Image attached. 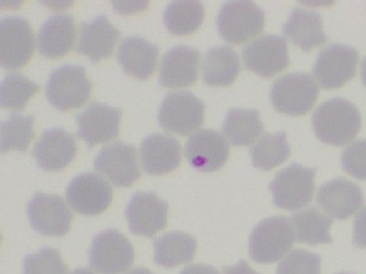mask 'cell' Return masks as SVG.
Returning <instances> with one entry per match:
<instances>
[{
  "mask_svg": "<svg viewBox=\"0 0 366 274\" xmlns=\"http://www.w3.org/2000/svg\"><path fill=\"white\" fill-rule=\"evenodd\" d=\"M312 126L321 142L342 146L361 130L362 116L355 104L343 98H333L318 106L312 116Z\"/></svg>",
  "mask_w": 366,
  "mask_h": 274,
  "instance_id": "cell-1",
  "label": "cell"
},
{
  "mask_svg": "<svg viewBox=\"0 0 366 274\" xmlns=\"http://www.w3.org/2000/svg\"><path fill=\"white\" fill-rule=\"evenodd\" d=\"M93 83L79 65L64 64L52 71L46 83V93L50 103L60 111H69L83 106L91 96Z\"/></svg>",
  "mask_w": 366,
  "mask_h": 274,
  "instance_id": "cell-2",
  "label": "cell"
},
{
  "mask_svg": "<svg viewBox=\"0 0 366 274\" xmlns=\"http://www.w3.org/2000/svg\"><path fill=\"white\" fill-rule=\"evenodd\" d=\"M295 234L288 218H267L253 228L249 241L251 258L257 263H274L292 248Z\"/></svg>",
  "mask_w": 366,
  "mask_h": 274,
  "instance_id": "cell-3",
  "label": "cell"
},
{
  "mask_svg": "<svg viewBox=\"0 0 366 274\" xmlns=\"http://www.w3.org/2000/svg\"><path fill=\"white\" fill-rule=\"evenodd\" d=\"M264 24V11L251 1H227L217 17L219 34L231 44H243L255 38Z\"/></svg>",
  "mask_w": 366,
  "mask_h": 274,
  "instance_id": "cell-4",
  "label": "cell"
},
{
  "mask_svg": "<svg viewBox=\"0 0 366 274\" xmlns=\"http://www.w3.org/2000/svg\"><path fill=\"white\" fill-rule=\"evenodd\" d=\"M319 95V88L310 73H292L278 78L272 86L274 109L288 116L308 113Z\"/></svg>",
  "mask_w": 366,
  "mask_h": 274,
  "instance_id": "cell-5",
  "label": "cell"
},
{
  "mask_svg": "<svg viewBox=\"0 0 366 274\" xmlns=\"http://www.w3.org/2000/svg\"><path fill=\"white\" fill-rule=\"evenodd\" d=\"M315 176V169L298 163L280 171L269 185L274 206L294 212L310 204L314 196Z\"/></svg>",
  "mask_w": 366,
  "mask_h": 274,
  "instance_id": "cell-6",
  "label": "cell"
},
{
  "mask_svg": "<svg viewBox=\"0 0 366 274\" xmlns=\"http://www.w3.org/2000/svg\"><path fill=\"white\" fill-rule=\"evenodd\" d=\"M204 104L188 91L169 93L163 99L157 113L161 128L167 132L187 135L204 123Z\"/></svg>",
  "mask_w": 366,
  "mask_h": 274,
  "instance_id": "cell-7",
  "label": "cell"
},
{
  "mask_svg": "<svg viewBox=\"0 0 366 274\" xmlns=\"http://www.w3.org/2000/svg\"><path fill=\"white\" fill-rule=\"evenodd\" d=\"M134 261V246L122 233L106 230L94 237L89 249V265L96 271L102 274H122Z\"/></svg>",
  "mask_w": 366,
  "mask_h": 274,
  "instance_id": "cell-8",
  "label": "cell"
},
{
  "mask_svg": "<svg viewBox=\"0 0 366 274\" xmlns=\"http://www.w3.org/2000/svg\"><path fill=\"white\" fill-rule=\"evenodd\" d=\"M34 51V31L28 20L6 16L0 20V64L6 69H18L31 59Z\"/></svg>",
  "mask_w": 366,
  "mask_h": 274,
  "instance_id": "cell-9",
  "label": "cell"
},
{
  "mask_svg": "<svg viewBox=\"0 0 366 274\" xmlns=\"http://www.w3.org/2000/svg\"><path fill=\"white\" fill-rule=\"evenodd\" d=\"M30 224L44 236L62 237L71 228L73 214L61 196L38 192L26 206Z\"/></svg>",
  "mask_w": 366,
  "mask_h": 274,
  "instance_id": "cell-10",
  "label": "cell"
},
{
  "mask_svg": "<svg viewBox=\"0 0 366 274\" xmlns=\"http://www.w3.org/2000/svg\"><path fill=\"white\" fill-rule=\"evenodd\" d=\"M359 53L347 45H329L319 53L314 75L321 88L338 89L351 81L357 73Z\"/></svg>",
  "mask_w": 366,
  "mask_h": 274,
  "instance_id": "cell-11",
  "label": "cell"
},
{
  "mask_svg": "<svg viewBox=\"0 0 366 274\" xmlns=\"http://www.w3.org/2000/svg\"><path fill=\"white\" fill-rule=\"evenodd\" d=\"M66 199L75 212L84 216H95L107 210L112 203V189L102 176L81 173L67 186Z\"/></svg>",
  "mask_w": 366,
  "mask_h": 274,
  "instance_id": "cell-12",
  "label": "cell"
},
{
  "mask_svg": "<svg viewBox=\"0 0 366 274\" xmlns=\"http://www.w3.org/2000/svg\"><path fill=\"white\" fill-rule=\"evenodd\" d=\"M242 57L249 71L265 78L277 75L290 64L286 39L274 34L261 36L247 44Z\"/></svg>",
  "mask_w": 366,
  "mask_h": 274,
  "instance_id": "cell-13",
  "label": "cell"
},
{
  "mask_svg": "<svg viewBox=\"0 0 366 274\" xmlns=\"http://www.w3.org/2000/svg\"><path fill=\"white\" fill-rule=\"evenodd\" d=\"M169 204L153 192L138 191L129 201L126 218L131 234L154 236L164 230L167 223Z\"/></svg>",
  "mask_w": 366,
  "mask_h": 274,
  "instance_id": "cell-14",
  "label": "cell"
},
{
  "mask_svg": "<svg viewBox=\"0 0 366 274\" xmlns=\"http://www.w3.org/2000/svg\"><path fill=\"white\" fill-rule=\"evenodd\" d=\"M94 167L117 187H130L140 177L136 147L119 141L100 149Z\"/></svg>",
  "mask_w": 366,
  "mask_h": 274,
  "instance_id": "cell-15",
  "label": "cell"
},
{
  "mask_svg": "<svg viewBox=\"0 0 366 274\" xmlns=\"http://www.w3.org/2000/svg\"><path fill=\"white\" fill-rule=\"evenodd\" d=\"M228 142L222 133L206 128L194 133L185 145V156L193 168L202 173L219 171L229 157Z\"/></svg>",
  "mask_w": 366,
  "mask_h": 274,
  "instance_id": "cell-16",
  "label": "cell"
},
{
  "mask_svg": "<svg viewBox=\"0 0 366 274\" xmlns=\"http://www.w3.org/2000/svg\"><path fill=\"white\" fill-rule=\"evenodd\" d=\"M77 135L89 147L114 140L119 134L122 110L105 103L92 102L84 111L75 116Z\"/></svg>",
  "mask_w": 366,
  "mask_h": 274,
  "instance_id": "cell-17",
  "label": "cell"
},
{
  "mask_svg": "<svg viewBox=\"0 0 366 274\" xmlns=\"http://www.w3.org/2000/svg\"><path fill=\"white\" fill-rule=\"evenodd\" d=\"M34 156L43 171H62L76 156L74 136L61 128L44 131L34 145Z\"/></svg>",
  "mask_w": 366,
  "mask_h": 274,
  "instance_id": "cell-18",
  "label": "cell"
},
{
  "mask_svg": "<svg viewBox=\"0 0 366 274\" xmlns=\"http://www.w3.org/2000/svg\"><path fill=\"white\" fill-rule=\"evenodd\" d=\"M200 53L188 45H177L163 55L159 65V85L167 88L189 87L195 83Z\"/></svg>",
  "mask_w": 366,
  "mask_h": 274,
  "instance_id": "cell-19",
  "label": "cell"
},
{
  "mask_svg": "<svg viewBox=\"0 0 366 274\" xmlns=\"http://www.w3.org/2000/svg\"><path fill=\"white\" fill-rule=\"evenodd\" d=\"M317 202L321 208L337 220H347L363 206L361 188L355 182L339 178L319 188Z\"/></svg>",
  "mask_w": 366,
  "mask_h": 274,
  "instance_id": "cell-20",
  "label": "cell"
},
{
  "mask_svg": "<svg viewBox=\"0 0 366 274\" xmlns=\"http://www.w3.org/2000/svg\"><path fill=\"white\" fill-rule=\"evenodd\" d=\"M181 144L175 137L163 133H153L140 145V159L145 173L165 175L179 167Z\"/></svg>",
  "mask_w": 366,
  "mask_h": 274,
  "instance_id": "cell-21",
  "label": "cell"
},
{
  "mask_svg": "<svg viewBox=\"0 0 366 274\" xmlns=\"http://www.w3.org/2000/svg\"><path fill=\"white\" fill-rule=\"evenodd\" d=\"M120 31L105 14H99L91 21L81 22L79 26L77 53L86 55L92 62H99L112 55Z\"/></svg>",
  "mask_w": 366,
  "mask_h": 274,
  "instance_id": "cell-22",
  "label": "cell"
},
{
  "mask_svg": "<svg viewBox=\"0 0 366 274\" xmlns=\"http://www.w3.org/2000/svg\"><path fill=\"white\" fill-rule=\"evenodd\" d=\"M75 42V22L71 14H54L40 26L38 50L48 59H59L71 52Z\"/></svg>",
  "mask_w": 366,
  "mask_h": 274,
  "instance_id": "cell-23",
  "label": "cell"
},
{
  "mask_svg": "<svg viewBox=\"0 0 366 274\" xmlns=\"http://www.w3.org/2000/svg\"><path fill=\"white\" fill-rule=\"evenodd\" d=\"M159 51L157 45L144 38L131 36L122 41L117 57L124 73L144 81L154 71Z\"/></svg>",
  "mask_w": 366,
  "mask_h": 274,
  "instance_id": "cell-24",
  "label": "cell"
},
{
  "mask_svg": "<svg viewBox=\"0 0 366 274\" xmlns=\"http://www.w3.org/2000/svg\"><path fill=\"white\" fill-rule=\"evenodd\" d=\"M284 34L302 50L310 52L327 42L320 14L295 8L283 28Z\"/></svg>",
  "mask_w": 366,
  "mask_h": 274,
  "instance_id": "cell-25",
  "label": "cell"
},
{
  "mask_svg": "<svg viewBox=\"0 0 366 274\" xmlns=\"http://www.w3.org/2000/svg\"><path fill=\"white\" fill-rule=\"evenodd\" d=\"M240 73V59L230 46L220 45L208 51L202 63V81L209 86H230Z\"/></svg>",
  "mask_w": 366,
  "mask_h": 274,
  "instance_id": "cell-26",
  "label": "cell"
},
{
  "mask_svg": "<svg viewBox=\"0 0 366 274\" xmlns=\"http://www.w3.org/2000/svg\"><path fill=\"white\" fill-rule=\"evenodd\" d=\"M154 260L157 265L174 268L188 263L195 258L197 241L183 232H169L155 239Z\"/></svg>",
  "mask_w": 366,
  "mask_h": 274,
  "instance_id": "cell-27",
  "label": "cell"
},
{
  "mask_svg": "<svg viewBox=\"0 0 366 274\" xmlns=\"http://www.w3.org/2000/svg\"><path fill=\"white\" fill-rule=\"evenodd\" d=\"M222 132L234 146H249L264 132L257 110L232 109L227 114Z\"/></svg>",
  "mask_w": 366,
  "mask_h": 274,
  "instance_id": "cell-28",
  "label": "cell"
},
{
  "mask_svg": "<svg viewBox=\"0 0 366 274\" xmlns=\"http://www.w3.org/2000/svg\"><path fill=\"white\" fill-rule=\"evenodd\" d=\"M290 220L295 228V237L298 243L316 246L332 241L329 233L332 220L316 208H307L296 213L292 215Z\"/></svg>",
  "mask_w": 366,
  "mask_h": 274,
  "instance_id": "cell-29",
  "label": "cell"
},
{
  "mask_svg": "<svg viewBox=\"0 0 366 274\" xmlns=\"http://www.w3.org/2000/svg\"><path fill=\"white\" fill-rule=\"evenodd\" d=\"M164 24L171 34H193L204 21V8L200 1H172L165 8Z\"/></svg>",
  "mask_w": 366,
  "mask_h": 274,
  "instance_id": "cell-30",
  "label": "cell"
},
{
  "mask_svg": "<svg viewBox=\"0 0 366 274\" xmlns=\"http://www.w3.org/2000/svg\"><path fill=\"white\" fill-rule=\"evenodd\" d=\"M255 168L271 171L283 163L290 155V147L285 132L264 134L257 145L250 149Z\"/></svg>",
  "mask_w": 366,
  "mask_h": 274,
  "instance_id": "cell-31",
  "label": "cell"
},
{
  "mask_svg": "<svg viewBox=\"0 0 366 274\" xmlns=\"http://www.w3.org/2000/svg\"><path fill=\"white\" fill-rule=\"evenodd\" d=\"M34 118L12 113L0 124L1 153L9 151H26L34 136Z\"/></svg>",
  "mask_w": 366,
  "mask_h": 274,
  "instance_id": "cell-32",
  "label": "cell"
},
{
  "mask_svg": "<svg viewBox=\"0 0 366 274\" xmlns=\"http://www.w3.org/2000/svg\"><path fill=\"white\" fill-rule=\"evenodd\" d=\"M39 90L40 86L22 73H8L0 83V104L5 109H24Z\"/></svg>",
  "mask_w": 366,
  "mask_h": 274,
  "instance_id": "cell-33",
  "label": "cell"
},
{
  "mask_svg": "<svg viewBox=\"0 0 366 274\" xmlns=\"http://www.w3.org/2000/svg\"><path fill=\"white\" fill-rule=\"evenodd\" d=\"M66 271L60 251L51 247H43L24 258V274H66Z\"/></svg>",
  "mask_w": 366,
  "mask_h": 274,
  "instance_id": "cell-34",
  "label": "cell"
},
{
  "mask_svg": "<svg viewBox=\"0 0 366 274\" xmlns=\"http://www.w3.org/2000/svg\"><path fill=\"white\" fill-rule=\"evenodd\" d=\"M276 274H320V257L304 249H295L278 265Z\"/></svg>",
  "mask_w": 366,
  "mask_h": 274,
  "instance_id": "cell-35",
  "label": "cell"
},
{
  "mask_svg": "<svg viewBox=\"0 0 366 274\" xmlns=\"http://www.w3.org/2000/svg\"><path fill=\"white\" fill-rule=\"evenodd\" d=\"M341 163L345 173L355 179L366 180V140L349 145L343 151Z\"/></svg>",
  "mask_w": 366,
  "mask_h": 274,
  "instance_id": "cell-36",
  "label": "cell"
},
{
  "mask_svg": "<svg viewBox=\"0 0 366 274\" xmlns=\"http://www.w3.org/2000/svg\"><path fill=\"white\" fill-rule=\"evenodd\" d=\"M353 241L357 247L366 248V206L355 218Z\"/></svg>",
  "mask_w": 366,
  "mask_h": 274,
  "instance_id": "cell-37",
  "label": "cell"
},
{
  "mask_svg": "<svg viewBox=\"0 0 366 274\" xmlns=\"http://www.w3.org/2000/svg\"><path fill=\"white\" fill-rule=\"evenodd\" d=\"M179 274H220L218 270L214 268L210 267V265H190L187 267L184 268Z\"/></svg>",
  "mask_w": 366,
  "mask_h": 274,
  "instance_id": "cell-38",
  "label": "cell"
},
{
  "mask_svg": "<svg viewBox=\"0 0 366 274\" xmlns=\"http://www.w3.org/2000/svg\"><path fill=\"white\" fill-rule=\"evenodd\" d=\"M224 274H259L245 260L239 261L233 267L224 268Z\"/></svg>",
  "mask_w": 366,
  "mask_h": 274,
  "instance_id": "cell-39",
  "label": "cell"
},
{
  "mask_svg": "<svg viewBox=\"0 0 366 274\" xmlns=\"http://www.w3.org/2000/svg\"><path fill=\"white\" fill-rule=\"evenodd\" d=\"M127 274H154L150 270L145 269V268H136V269L131 270Z\"/></svg>",
  "mask_w": 366,
  "mask_h": 274,
  "instance_id": "cell-40",
  "label": "cell"
},
{
  "mask_svg": "<svg viewBox=\"0 0 366 274\" xmlns=\"http://www.w3.org/2000/svg\"><path fill=\"white\" fill-rule=\"evenodd\" d=\"M69 274H95L91 269H87V268H79V269L74 270V271L71 272Z\"/></svg>",
  "mask_w": 366,
  "mask_h": 274,
  "instance_id": "cell-41",
  "label": "cell"
},
{
  "mask_svg": "<svg viewBox=\"0 0 366 274\" xmlns=\"http://www.w3.org/2000/svg\"><path fill=\"white\" fill-rule=\"evenodd\" d=\"M361 77L364 85L366 86V57L364 59L363 63H362Z\"/></svg>",
  "mask_w": 366,
  "mask_h": 274,
  "instance_id": "cell-42",
  "label": "cell"
},
{
  "mask_svg": "<svg viewBox=\"0 0 366 274\" xmlns=\"http://www.w3.org/2000/svg\"><path fill=\"white\" fill-rule=\"evenodd\" d=\"M339 274H352V273H339Z\"/></svg>",
  "mask_w": 366,
  "mask_h": 274,
  "instance_id": "cell-43",
  "label": "cell"
}]
</instances>
